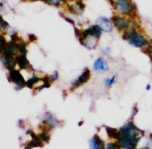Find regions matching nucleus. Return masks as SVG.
<instances>
[{
  "instance_id": "obj_8",
  "label": "nucleus",
  "mask_w": 152,
  "mask_h": 149,
  "mask_svg": "<svg viewBox=\"0 0 152 149\" xmlns=\"http://www.w3.org/2000/svg\"><path fill=\"white\" fill-rule=\"evenodd\" d=\"M94 69L96 71H102L105 72L108 70V65L105 60L102 58H98L96 60L94 64Z\"/></svg>"
},
{
  "instance_id": "obj_5",
  "label": "nucleus",
  "mask_w": 152,
  "mask_h": 149,
  "mask_svg": "<svg viewBox=\"0 0 152 149\" xmlns=\"http://www.w3.org/2000/svg\"><path fill=\"white\" fill-rule=\"evenodd\" d=\"M97 24L102 28V31L106 32H110L112 31L113 26L111 24V21L106 17H99L96 21Z\"/></svg>"
},
{
  "instance_id": "obj_20",
  "label": "nucleus",
  "mask_w": 152,
  "mask_h": 149,
  "mask_svg": "<svg viewBox=\"0 0 152 149\" xmlns=\"http://www.w3.org/2000/svg\"><path fill=\"white\" fill-rule=\"evenodd\" d=\"M104 149H116L115 144H114V143H109L107 145L106 147L104 148Z\"/></svg>"
},
{
  "instance_id": "obj_27",
  "label": "nucleus",
  "mask_w": 152,
  "mask_h": 149,
  "mask_svg": "<svg viewBox=\"0 0 152 149\" xmlns=\"http://www.w3.org/2000/svg\"><path fill=\"white\" fill-rule=\"evenodd\" d=\"M64 19H65V20H66L67 22H68L71 23V24L74 25V22H73V21L72 20H71V19H69V18H67V17H64Z\"/></svg>"
},
{
  "instance_id": "obj_1",
  "label": "nucleus",
  "mask_w": 152,
  "mask_h": 149,
  "mask_svg": "<svg viewBox=\"0 0 152 149\" xmlns=\"http://www.w3.org/2000/svg\"><path fill=\"white\" fill-rule=\"evenodd\" d=\"M136 126L132 121H130L120 128L119 130L118 144L120 148L124 149H136L140 137H138V133Z\"/></svg>"
},
{
  "instance_id": "obj_15",
  "label": "nucleus",
  "mask_w": 152,
  "mask_h": 149,
  "mask_svg": "<svg viewBox=\"0 0 152 149\" xmlns=\"http://www.w3.org/2000/svg\"><path fill=\"white\" fill-rule=\"evenodd\" d=\"M44 123H46L50 127H54L56 124V121L55 120V119L53 117L52 115H50L49 117H47V118L44 121Z\"/></svg>"
},
{
  "instance_id": "obj_18",
  "label": "nucleus",
  "mask_w": 152,
  "mask_h": 149,
  "mask_svg": "<svg viewBox=\"0 0 152 149\" xmlns=\"http://www.w3.org/2000/svg\"><path fill=\"white\" fill-rule=\"evenodd\" d=\"M115 81V77L113 76L112 77H110V78L107 79L105 80V84L106 86H111Z\"/></svg>"
},
{
  "instance_id": "obj_25",
  "label": "nucleus",
  "mask_w": 152,
  "mask_h": 149,
  "mask_svg": "<svg viewBox=\"0 0 152 149\" xmlns=\"http://www.w3.org/2000/svg\"><path fill=\"white\" fill-rule=\"evenodd\" d=\"M37 39V37L35 35L31 34V35H29V40L31 41H34Z\"/></svg>"
},
{
  "instance_id": "obj_24",
  "label": "nucleus",
  "mask_w": 152,
  "mask_h": 149,
  "mask_svg": "<svg viewBox=\"0 0 152 149\" xmlns=\"http://www.w3.org/2000/svg\"><path fill=\"white\" fill-rule=\"evenodd\" d=\"M11 39H12V41H13V42L16 43V41L19 39V37L17 35V34H13L11 35Z\"/></svg>"
},
{
  "instance_id": "obj_30",
  "label": "nucleus",
  "mask_w": 152,
  "mask_h": 149,
  "mask_svg": "<svg viewBox=\"0 0 152 149\" xmlns=\"http://www.w3.org/2000/svg\"><path fill=\"white\" fill-rule=\"evenodd\" d=\"M82 123H83V121H80V124L79 123V126H81L82 124Z\"/></svg>"
},
{
  "instance_id": "obj_19",
  "label": "nucleus",
  "mask_w": 152,
  "mask_h": 149,
  "mask_svg": "<svg viewBox=\"0 0 152 149\" xmlns=\"http://www.w3.org/2000/svg\"><path fill=\"white\" fill-rule=\"evenodd\" d=\"M63 0H45V1L47 4H51V5H55V6L59 5V4Z\"/></svg>"
},
{
  "instance_id": "obj_12",
  "label": "nucleus",
  "mask_w": 152,
  "mask_h": 149,
  "mask_svg": "<svg viewBox=\"0 0 152 149\" xmlns=\"http://www.w3.org/2000/svg\"><path fill=\"white\" fill-rule=\"evenodd\" d=\"M106 130L109 137L116 140L118 139V137H119V131H118L116 129H113V128L111 127H106Z\"/></svg>"
},
{
  "instance_id": "obj_23",
  "label": "nucleus",
  "mask_w": 152,
  "mask_h": 149,
  "mask_svg": "<svg viewBox=\"0 0 152 149\" xmlns=\"http://www.w3.org/2000/svg\"><path fill=\"white\" fill-rule=\"evenodd\" d=\"M8 24L6 21H4L3 20H1V26L2 28H6V27H8Z\"/></svg>"
},
{
  "instance_id": "obj_7",
  "label": "nucleus",
  "mask_w": 152,
  "mask_h": 149,
  "mask_svg": "<svg viewBox=\"0 0 152 149\" xmlns=\"http://www.w3.org/2000/svg\"><path fill=\"white\" fill-rule=\"evenodd\" d=\"M85 32L88 36L99 38L100 37L101 34H102V30L98 25H94V26H90L89 28L86 29Z\"/></svg>"
},
{
  "instance_id": "obj_14",
  "label": "nucleus",
  "mask_w": 152,
  "mask_h": 149,
  "mask_svg": "<svg viewBox=\"0 0 152 149\" xmlns=\"http://www.w3.org/2000/svg\"><path fill=\"white\" fill-rule=\"evenodd\" d=\"M39 80V79L37 78V77H33L32 78H31L30 79H28V80L27 81V82H26L27 87L29 88V89H32L35 84L38 82Z\"/></svg>"
},
{
  "instance_id": "obj_28",
  "label": "nucleus",
  "mask_w": 152,
  "mask_h": 149,
  "mask_svg": "<svg viewBox=\"0 0 152 149\" xmlns=\"http://www.w3.org/2000/svg\"><path fill=\"white\" fill-rule=\"evenodd\" d=\"M147 90L150 89V86H149V85L147 86Z\"/></svg>"
},
{
  "instance_id": "obj_6",
  "label": "nucleus",
  "mask_w": 152,
  "mask_h": 149,
  "mask_svg": "<svg viewBox=\"0 0 152 149\" xmlns=\"http://www.w3.org/2000/svg\"><path fill=\"white\" fill-rule=\"evenodd\" d=\"M90 77H91L90 71L88 70V68H86L83 72V73H82V74L79 77V78H78L77 80H76L75 82L73 84V86L75 88L79 87L80 86L82 85L83 84L87 82L88 79H90Z\"/></svg>"
},
{
  "instance_id": "obj_4",
  "label": "nucleus",
  "mask_w": 152,
  "mask_h": 149,
  "mask_svg": "<svg viewBox=\"0 0 152 149\" xmlns=\"http://www.w3.org/2000/svg\"><path fill=\"white\" fill-rule=\"evenodd\" d=\"M115 6L116 8L122 13L127 14L132 10V6L129 0H116Z\"/></svg>"
},
{
  "instance_id": "obj_10",
  "label": "nucleus",
  "mask_w": 152,
  "mask_h": 149,
  "mask_svg": "<svg viewBox=\"0 0 152 149\" xmlns=\"http://www.w3.org/2000/svg\"><path fill=\"white\" fill-rule=\"evenodd\" d=\"M112 20L115 26L118 30H122L127 26V22H126V20L120 17L114 16L112 17Z\"/></svg>"
},
{
  "instance_id": "obj_11",
  "label": "nucleus",
  "mask_w": 152,
  "mask_h": 149,
  "mask_svg": "<svg viewBox=\"0 0 152 149\" xmlns=\"http://www.w3.org/2000/svg\"><path fill=\"white\" fill-rule=\"evenodd\" d=\"M16 61L18 62L19 66L22 69H26L28 66H30L26 57V55H21L17 57Z\"/></svg>"
},
{
  "instance_id": "obj_2",
  "label": "nucleus",
  "mask_w": 152,
  "mask_h": 149,
  "mask_svg": "<svg viewBox=\"0 0 152 149\" xmlns=\"http://www.w3.org/2000/svg\"><path fill=\"white\" fill-rule=\"evenodd\" d=\"M127 40L130 44L137 48H142L148 44V41L142 35L138 34L136 32L131 33Z\"/></svg>"
},
{
  "instance_id": "obj_21",
  "label": "nucleus",
  "mask_w": 152,
  "mask_h": 149,
  "mask_svg": "<svg viewBox=\"0 0 152 149\" xmlns=\"http://www.w3.org/2000/svg\"><path fill=\"white\" fill-rule=\"evenodd\" d=\"M6 44L7 43L6 42V40H5V39H4V37L1 36V50H3L4 49V47H6Z\"/></svg>"
},
{
  "instance_id": "obj_16",
  "label": "nucleus",
  "mask_w": 152,
  "mask_h": 149,
  "mask_svg": "<svg viewBox=\"0 0 152 149\" xmlns=\"http://www.w3.org/2000/svg\"><path fill=\"white\" fill-rule=\"evenodd\" d=\"M39 137L40 140H42V141H44L46 142H48V141L50 140V136L46 132H43V133H40Z\"/></svg>"
},
{
  "instance_id": "obj_26",
  "label": "nucleus",
  "mask_w": 152,
  "mask_h": 149,
  "mask_svg": "<svg viewBox=\"0 0 152 149\" xmlns=\"http://www.w3.org/2000/svg\"><path fill=\"white\" fill-rule=\"evenodd\" d=\"M76 4H77V5L78 6H79L80 8H81L82 10H83L84 8V5L82 3L81 1H77Z\"/></svg>"
},
{
  "instance_id": "obj_3",
  "label": "nucleus",
  "mask_w": 152,
  "mask_h": 149,
  "mask_svg": "<svg viewBox=\"0 0 152 149\" xmlns=\"http://www.w3.org/2000/svg\"><path fill=\"white\" fill-rule=\"evenodd\" d=\"M8 79H9L10 81H12V82L15 84L20 89H22L23 87H24L26 85V82L25 81L24 77L18 71L12 70L10 71Z\"/></svg>"
},
{
  "instance_id": "obj_13",
  "label": "nucleus",
  "mask_w": 152,
  "mask_h": 149,
  "mask_svg": "<svg viewBox=\"0 0 152 149\" xmlns=\"http://www.w3.org/2000/svg\"><path fill=\"white\" fill-rule=\"evenodd\" d=\"M28 146H29L31 148L33 147H42L43 144L41 142V140H33L32 141L29 142Z\"/></svg>"
},
{
  "instance_id": "obj_29",
  "label": "nucleus",
  "mask_w": 152,
  "mask_h": 149,
  "mask_svg": "<svg viewBox=\"0 0 152 149\" xmlns=\"http://www.w3.org/2000/svg\"><path fill=\"white\" fill-rule=\"evenodd\" d=\"M25 149H31V148H30V147H29V146H26V148H25Z\"/></svg>"
},
{
  "instance_id": "obj_17",
  "label": "nucleus",
  "mask_w": 152,
  "mask_h": 149,
  "mask_svg": "<svg viewBox=\"0 0 152 149\" xmlns=\"http://www.w3.org/2000/svg\"><path fill=\"white\" fill-rule=\"evenodd\" d=\"M18 50L20 52V53L22 55H26L27 52L26 49V45L23 43L18 44Z\"/></svg>"
},
{
  "instance_id": "obj_22",
  "label": "nucleus",
  "mask_w": 152,
  "mask_h": 149,
  "mask_svg": "<svg viewBox=\"0 0 152 149\" xmlns=\"http://www.w3.org/2000/svg\"><path fill=\"white\" fill-rule=\"evenodd\" d=\"M58 73L57 72V71H55L53 75H51V77H50V79H51L52 81H55L58 79Z\"/></svg>"
},
{
  "instance_id": "obj_9",
  "label": "nucleus",
  "mask_w": 152,
  "mask_h": 149,
  "mask_svg": "<svg viewBox=\"0 0 152 149\" xmlns=\"http://www.w3.org/2000/svg\"><path fill=\"white\" fill-rule=\"evenodd\" d=\"M90 146L91 149H104V142L97 135H95L91 140Z\"/></svg>"
}]
</instances>
